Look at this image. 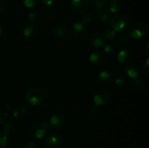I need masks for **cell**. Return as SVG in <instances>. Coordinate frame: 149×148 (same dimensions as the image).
Instances as JSON below:
<instances>
[{
    "mask_svg": "<svg viewBox=\"0 0 149 148\" xmlns=\"http://www.w3.org/2000/svg\"><path fill=\"white\" fill-rule=\"evenodd\" d=\"M148 29V25L145 22H135L128 26L127 34L133 39H140L146 36Z\"/></svg>",
    "mask_w": 149,
    "mask_h": 148,
    "instance_id": "cell-1",
    "label": "cell"
},
{
    "mask_svg": "<svg viewBox=\"0 0 149 148\" xmlns=\"http://www.w3.org/2000/svg\"><path fill=\"white\" fill-rule=\"evenodd\" d=\"M49 126L45 120H37L32 125L30 130L31 136L35 139H42L48 133Z\"/></svg>",
    "mask_w": 149,
    "mask_h": 148,
    "instance_id": "cell-2",
    "label": "cell"
},
{
    "mask_svg": "<svg viewBox=\"0 0 149 148\" xmlns=\"http://www.w3.org/2000/svg\"><path fill=\"white\" fill-rule=\"evenodd\" d=\"M130 26V19L125 15H117L111 19L110 27L115 32L122 31Z\"/></svg>",
    "mask_w": 149,
    "mask_h": 148,
    "instance_id": "cell-3",
    "label": "cell"
},
{
    "mask_svg": "<svg viewBox=\"0 0 149 148\" xmlns=\"http://www.w3.org/2000/svg\"><path fill=\"white\" fill-rule=\"evenodd\" d=\"M26 100L31 106L40 105L44 100V94L37 88H31L26 93Z\"/></svg>",
    "mask_w": 149,
    "mask_h": 148,
    "instance_id": "cell-4",
    "label": "cell"
},
{
    "mask_svg": "<svg viewBox=\"0 0 149 148\" xmlns=\"http://www.w3.org/2000/svg\"><path fill=\"white\" fill-rule=\"evenodd\" d=\"M39 30L34 24H28L23 28V37L26 41H34L39 36Z\"/></svg>",
    "mask_w": 149,
    "mask_h": 148,
    "instance_id": "cell-5",
    "label": "cell"
},
{
    "mask_svg": "<svg viewBox=\"0 0 149 148\" xmlns=\"http://www.w3.org/2000/svg\"><path fill=\"white\" fill-rule=\"evenodd\" d=\"M90 6L89 0H71V7L77 14L82 15L86 12Z\"/></svg>",
    "mask_w": 149,
    "mask_h": 148,
    "instance_id": "cell-6",
    "label": "cell"
},
{
    "mask_svg": "<svg viewBox=\"0 0 149 148\" xmlns=\"http://www.w3.org/2000/svg\"><path fill=\"white\" fill-rule=\"evenodd\" d=\"M63 144V137L59 133H52L45 139V145L47 148H58Z\"/></svg>",
    "mask_w": 149,
    "mask_h": 148,
    "instance_id": "cell-7",
    "label": "cell"
},
{
    "mask_svg": "<svg viewBox=\"0 0 149 148\" xmlns=\"http://www.w3.org/2000/svg\"><path fill=\"white\" fill-rule=\"evenodd\" d=\"M110 99V94L108 91L106 90H99V91H96L94 97H93V101L95 105L101 106L104 105L108 102L109 101Z\"/></svg>",
    "mask_w": 149,
    "mask_h": 148,
    "instance_id": "cell-8",
    "label": "cell"
},
{
    "mask_svg": "<svg viewBox=\"0 0 149 148\" xmlns=\"http://www.w3.org/2000/svg\"><path fill=\"white\" fill-rule=\"evenodd\" d=\"M133 52L129 48H125L118 53L117 59L119 64L126 65L128 64L133 58Z\"/></svg>",
    "mask_w": 149,
    "mask_h": 148,
    "instance_id": "cell-9",
    "label": "cell"
},
{
    "mask_svg": "<svg viewBox=\"0 0 149 148\" xmlns=\"http://www.w3.org/2000/svg\"><path fill=\"white\" fill-rule=\"evenodd\" d=\"M105 39L103 34L100 32H94L90 37V43L93 47L100 49L105 44Z\"/></svg>",
    "mask_w": 149,
    "mask_h": 148,
    "instance_id": "cell-10",
    "label": "cell"
},
{
    "mask_svg": "<svg viewBox=\"0 0 149 148\" xmlns=\"http://www.w3.org/2000/svg\"><path fill=\"white\" fill-rule=\"evenodd\" d=\"M106 55L101 50H95L90 55V62L94 66H99L104 62Z\"/></svg>",
    "mask_w": 149,
    "mask_h": 148,
    "instance_id": "cell-11",
    "label": "cell"
},
{
    "mask_svg": "<svg viewBox=\"0 0 149 148\" xmlns=\"http://www.w3.org/2000/svg\"><path fill=\"white\" fill-rule=\"evenodd\" d=\"M106 12L109 15L117 13L122 7V3L119 0H110L106 4Z\"/></svg>",
    "mask_w": 149,
    "mask_h": 148,
    "instance_id": "cell-12",
    "label": "cell"
},
{
    "mask_svg": "<svg viewBox=\"0 0 149 148\" xmlns=\"http://www.w3.org/2000/svg\"><path fill=\"white\" fill-rule=\"evenodd\" d=\"M97 81L100 85L109 86L113 81V77L111 74L109 73L108 71H103L98 73L97 75Z\"/></svg>",
    "mask_w": 149,
    "mask_h": 148,
    "instance_id": "cell-13",
    "label": "cell"
},
{
    "mask_svg": "<svg viewBox=\"0 0 149 148\" xmlns=\"http://www.w3.org/2000/svg\"><path fill=\"white\" fill-rule=\"evenodd\" d=\"M65 122V118L63 115L57 113V114L53 115L49 118V125L52 129H59L63 125Z\"/></svg>",
    "mask_w": 149,
    "mask_h": 148,
    "instance_id": "cell-14",
    "label": "cell"
},
{
    "mask_svg": "<svg viewBox=\"0 0 149 148\" xmlns=\"http://www.w3.org/2000/svg\"><path fill=\"white\" fill-rule=\"evenodd\" d=\"M89 34H90V33H89L88 29L84 27V28L81 29V30H77V31H72L71 36H72V38L75 41L82 42L88 39Z\"/></svg>",
    "mask_w": 149,
    "mask_h": 148,
    "instance_id": "cell-15",
    "label": "cell"
},
{
    "mask_svg": "<svg viewBox=\"0 0 149 148\" xmlns=\"http://www.w3.org/2000/svg\"><path fill=\"white\" fill-rule=\"evenodd\" d=\"M125 73L127 76L129 77L132 79H135L138 78L140 75V70L137 65L134 64H129L126 66L125 69Z\"/></svg>",
    "mask_w": 149,
    "mask_h": 148,
    "instance_id": "cell-16",
    "label": "cell"
},
{
    "mask_svg": "<svg viewBox=\"0 0 149 148\" xmlns=\"http://www.w3.org/2000/svg\"><path fill=\"white\" fill-rule=\"evenodd\" d=\"M92 15L95 18L98 19L99 20L104 23H106L110 20V15L108 14L106 11H103L101 9H94Z\"/></svg>",
    "mask_w": 149,
    "mask_h": 148,
    "instance_id": "cell-17",
    "label": "cell"
},
{
    "mask_svg": "<svg viewBox=\"0 0 149 148\" xmlns=\"http://www.w3.org/2000/svg\"><path fill=\"white\" fill-rule=\"evenodd\" d=\"M53 33L55 37L58 39H63L67 33V28L64 24L60 23L57 24L53 28Z\"/></svg>",
    "mask_w": 149,
    "mask_h": 148,
    "instance_id": "cell-18",
    "label": "cell"
},
{
    "mask_svg": "<svg viewBox=\"0 0 149 148\" xmlns=\"http://www.w3.org/2000/svg\"><path fill=\"white\" fill-rule=\"evenodd\" d=\"M11 145V139H10L9 133H6L4 131H0V148H10Z\"/></svg>",
    "mask_w": 149,
    "mask_h": 148,
    "instance_id": "cell-19",
    "label": "cell"
},
{
    "mask_svg": "<svg viewBox=\"0 0 149 148\" xmlns=\"http://www.w3.org/2000/svg\"><path fill=\"white\" fill-rule=\"evenodd\" d=\"M102 34L104 37L105 41H113L116 39V32L111 28H106L103 30V33Z\"/></svg>",
    "mask_w": 149,
    "mask_h": 148,
    "instance_id": "cell-20",
    "label": "cell"
},
{
    "mask_svg": "<svg viewBox=\"0 0 149 148\" xmlns=\"http://www.w3.org/2000/svg\"><path fill=\"white\" fill-rule=\"evenodd\" d=\"M26 113H27V110L25 107H17V109L13 111V114H12V117L14 119L16 120H18V119H21L22 118L24 117L26 115Z\"/></svg>",
    "mask_w": 149,
    "mask_h": 148,
    "instance_id": "cell-21",
    "label": "cell"
},
{
    "mask_svg": "<svg viewBox=\"0 0 149 148\" xmlns=\"http://www.w3.org/2000/svg\"><path fill=\"white\" fill-rule=\"evenodd\" d=\"M28 17L29 20L33 23H37L40 20V14L36 10H32L28 14Z\"/></svg>",
    "mask_w": 149,
    "mask_h": 148,
    "instance_id": "cell-22",
    "label": "cell"
},
{
    "mask_svg": "<svg viewBox=\"0 0 149 148\" xmlns=\"http://www.w3.org/2000/svg\"><path fill=\"white\" fill-rule=\"evenodd\" d=\"M109 0H89L90 3L94 9H101L106 5Z\"/></svg>",
    "mask_w": 149,
    "mask_h": 148,
    "instance_id": "cell-23",
    "label": "cell"
},
{
    "mask_svg": "<svg viewBox=\"0 0 149 148\" xmlns=\"http://www.w3.org/2000/svg\"><path fill=\"white\" fill-rule=\"evenodd\" d=\"M118 43L122 45H127L130 43V37L127 33H119L117 36Z\"/></svg>",
    "mask_w": 149,
    "mask_h": 148,
    "instance_id": "cell-24",
    "label": "cell"
},
{
    "mask_svg": "<svg viewBox=\"0 0 149 148\" xmlns=\"http://www.w3.org/2000/svg\"><path fill=\"white\" fill-rule=\"evenodd\" d=\"M93 20V15L90 12H84L81 15V22L86 26V25L90 24Z\"/></svg>",
    "mask_w": 149,
    "mask_h": 148,
    "instance_id": "cell-25",
    "label": "cell"
},
{
    "mask_svg": "<svg viewBox=\"0 0 149 148\" xmlns=\"http://www.w3.org/2000/svg\"><path fill=\"white\" fill-rule=\"evenodd\" d=\"M22 4L27 8H33L36 7L39 2V0H21Z\"/></svg>",
    "mask_w": 149,
    "mask_h": 148,
    "instance_id": "cell-26",
    "label": "cell"
},
{
    "mask_svg": "<svg viewBox=\"0 0 149 148\" xmlns=\"http://www.w3.org/2000/svg\"><path fill=\"white\" fill-rule=\"evenodd\" d=\"M103 47L104 52H106V54H108V55H113V54L115 53V52H116V47H115L114 45L112 44H104V46H103Z\"/></svg>",
    "mask_w": 149,
    "mask_h": 148,
    "instance_id": "cell-27",
    "label": "cell"
},
{
    "mask_svg": "<svg viewBox=\"0 0 149 148\" xmlns=\"http://www.w3.org/2000/svg\"><path fill=\"white\" fill-rule=\"evenodd\" d=\"M113 80H114V83L116 84V85L119 86H123L126 83V78L122 75H116Z\"/></svg>",
    "mask_w": 149,
    "mask_h": 148,
    "instance_id": "cell-28",
    "label": "cell"
},
{
    "mask_svg": "<svg viewBox=\"0 0 149 148\" xmlns=\"http://www.w3.org/2000/svg\"><path fill=\"white\" fill-rule=\"evenodd\" d=\"M22 148H41L40 145L36 141H29L26 142Z\"/></svg>",
    "mask_w": 149,
    "mask_h": 148,
    "instance_id": "cell-29",
    "label": "cell"
},
{
    "mask_svg": "<svg viewBox=\"0 0 149 148\" xmlns=\"http://www.w3.org/2000/svg\"><path fill=\"white\" fill-rule=\"evenodd\" d=\"M135 81H134V83H133V85H134V87H135L136 89L138 90H142L144 88V82L142 81V80L141 79V78H135V79H134Z\"/></svg>",
    "mask_w": 149,
    "mask_h": 148,
    "instance_id": "cell-30",
    "label": "cell"
},
{
    "mask_svg": "<svg viewBox=\"0 0 149 148\" xmlns=\"http://www.w3.org/2000/svg\"><path fill=\"white\" fill-rule=\"evenodd\" d=\"M14 125L11 122H7L4 124L3 126V129H4V131H5L6 133H12L14 130Z\"/></svg>",
    "mask_w": 149,
    "mask_h": 148,
    "instance_id": "cell-31",
    "label": "cell"
},
{
    "mask_svg": "<svg viewBox=\"0 0 149 148\" xmlns=\"http://www.w3.org/2000/svg\"><path fill=\"white\" fill-rule=\"evenodd\" d=\"M142 71L146 76L149 75V58H147L142 65Z\"/></svg>",
    "mask_w": 149,
    "mask_h": 148,
    "instance_id": "cell-32",
    "label": "cell"
},
{
    "mask_svg": "<svg viewBox=\"0 0 149 148\" xmlns=\"http://www.w3.org/2000/svg\"><path fill=\"white\" fill-rule=\"evenodd\" d=\"M85 27L84 24L81 22L77 21L75 23H73L72 25V31H77V30H81V29L84 28Z\"/></svg>",
    "mask_w": 149,
    "mask_h": 148,
    "instance_id": "cell-33",
    "label": "cell"
},
{
    "mask_svg": "<svg viewBox=\"0 0 149 148\" xmlns=\"http://www.w3.org/2000/svg\"><path fill=\"white\" fill-rule=\"evenodd\" d=\"M121 71V65L119 63H116L111 67V73L112 74L118 75Z\"/></svg>",
    "mask_w": 149,
    "mask_h": 148,
    "instance_id": "cell-34",
    "label": "cell"
},
{
    "mask_svg": "<svg viewBox=\"0 0 149 148\" xmlns=\"http://www.w3.org/2000/svg\"><path fill=\"white\" fill-rule=\"evenodd\" d=\"M100 111V107L97 105H93V107H91V108H90V113H91L93 115H98Z\"/></svg>",
    "mask_w": 149,
    "mask_h": 148,
    "instance_id": "cell-35",
    "label": "cell"
},
{
    "mask_svg": "<svg viewBox=\"0 0 149 148\" xmlns=\"http://www.w3.org/2000/svg\"><path fill=\"white\" fill-rule=\"evenodd\" d=\"M7 114L5 111H0V124H2L7 120Z\"/></svg>",
    "mask_w": 149,
    "mask_h": 148,
    "instance_id": "cell-36",
    "label": "cell"
},
{
    "mask_svg": "<svg viewBox=\"0 0 149 148\" xmlns=\"http://www.w3.org/2000/svg\"><path fill=\"white\" fill-rule=\"evenodd\" d=\"M40 1L45 7H50L54 3V0H40Z\"/></svg>",
    "mask_w": 149,
    "mask_h": 148,
    "instance_id": "cell-37",
    "label": "cell"
},
{
    "mask_svg": "<svg viewBox=\"0 0 149 148\" xmlns=\"http://www.w3.org/2000/svg\"><path fill=\"white\" fill-rule=\"evenodd\" d=\"M5 7H6L5 0H0V14L4 12V10H5Z\"/></svg>",
    "mask_w": 149,
    "mask_h": 148,
    "instance_id": "cell-38",
    "label": "cell"
},
{
    "mask_svg": "<svg viewBox=\"0 0 149 148\" xmlns=\"http://www.w3.org/2000/svg\"><path fill=\"white\" fill-rule=\"evenodd\" d=\"M144 51H145V52L147 54V55H148L149 54V43L148 42H147V43L146 44L145 46H144Z\"/></svg>",
    "mask_w": 149,
    "mask_h": 148,
    "instance_id": "cell-39",
    "label": "cell"
},
{
    "mask_svg": "<svg viewBox=\"0 0 149 148\" xmlns=\"http://www.w3.org/2000/svg\"><path fill=\"white\" fill-rule=\"evenodd\" d=\"M128 148H138V147L136 146H134V145H130V146Z\"/></svg>",
    "mask_w": 149,
    "mask_h": 148,
    "instance_id": "cell-40",
    "label": "cell"
},
{
    "mask_svg": "<svg viewBox=\"0 0 149 148\" xmlns=\"http://www.w3.org/2000/svg\"><path fill=\"white\" fill-rule=\"evenodd\" d=\"M1 33H2V30H1V27L0 26V36H1Z\"/></svg>",
    "mask_w": 149,
    "mask_h": 148,
    "instance_id": "cell-41",
    "label": "cell"
},
{
    "mask_svg": "<svg viewBox=\"0 0 149 148\" xmlns=\"http://www.w3.org/2000/svg\"><path fill=\"white\" fill-rule=\"evenodd\" d=\"M14 148H21V147H19V146H17V147H15Z\"/></svg>",
    "mask_w": 149,
    "mask_h": 148,
    "instance_id": "cell-42",
    "label": "cell"
}]
</instances>
